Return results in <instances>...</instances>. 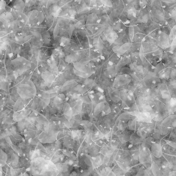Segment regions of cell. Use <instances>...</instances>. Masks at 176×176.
<instances>
[{
	"mask_svg": "<svg viewBox=\"0 0 176 176\" xmlns=\"http://www.w3.org/2000/svg\"><path fill=\"white\" fill-rule=\"evenodd\" d=\"M121 94L122 106L124 109H129L134 101L133 93L130 90L128 92H124Z\"/></svg>",
	"mask_w": 176,
	"mask_h": 176,
	"instance_id": "obj_1",
	"label": "cell"
},
{
	"mask_svg": "<svg viewBox=\"0 0 176 176\" xmlns=\"http://www.w3.org/2000/svg\"><path fill=\"white\" fill-rule=\"evenodd\" d=\"M131 79V76L127 74H121L116 76L114 80L113 87L118 89L119 87L128 85Z\"/></svg>",
	"mask_w": 176,
	"mask_h": 176,
	"instance_id": "obj_2",
	"label": "cell"
},
{
	"mask_svg": "<svg viewBox=\"0 0 176 176\" xmlns=\"http://www.w3.org/2000/svg\"><path fill=\"white\" fill-rule=\"evenodd\" d=\"M156 40L157 44L161 49L165 50L169 47V35L165 33L159 31L156 34Z\"/></svg>",
	"mask_w": 176,
	"mask_h": 176,
	"instance_id": "obj_3",
	"label": "cell"
},
{
	"mask_svg": "<svg viewBox=\"0 0 176 176\" xmlns=\"http://www.w3.org/2000/svg\"><path fill=\"white\" fill-rule=\"evenodd\" d=\"M132 46V44L130 42L124 43L121 45H117L113 48V51L117 55H123L129 50Z\"/></svg>",
	"mask_w": 176,
	"mask_h": 176,
	"instance_id": "obj_4",
	"label": "cell"
},
{
	"mask_svg": "<svg viewBox=\"0 0 176 176\" xmlns=\"http://www.w3.org/2000/svg\"><path fill=\"white\" fill-rule=\"evenodd\" d=\"M149 19V12L145 8L140 10L139 12L136 22L139 23L146 24L148 22Z\"/></svg>",
	"mask_w": 176,
	"mask_h": 176,
	"instance_id": "obj_5",
	"label": "cell"
},
{
	"mask_svg": "<svg viewBox=\"0 0 176 176\" xmlns=\"http://www.w3.org/2000/svg\"><path fill=\"white\" fill-rule=\"evenodd\" d=\"M176 115H172L166 117L163 121L161 125L162 127L170 129L172 127H176Z\"/></svg>",
	"mask_w": 176,
	"mask_h": 176,
	"instance_id": "obj_6",
	"label": "cell"
},
{
	"mask_svg": "<svg viewBox=\"0 0 176 176\" xmlns=\"http://www.w3.org/2000/svg\"><path fill=\"white\" fill-rule=\"evenodd\" d=\"M136 118L137 122L149 123H151V118L149 112L141 111L136 114Z\"/></svg>",
	"mask_w": 176,
	"mask_h": 176,
	"instance_id": "obj_7",
	"label": "cell"
},
{
	"mask_svg": "<svg viewBox=\"0 0 176 176\" xmlns=\"http://www.w3.org/2000/svg\"><path fill=\"white\" fill-rule=\"evenodd\" d=\"M109 94L111 100L118 103L121 100V92L118 89L111 87L108 90Z\"/></svg>",
	"mask_w": 176,
	"mask_h": 176,
	"instance_id": "obj_8",
	"label": "cell"
},
{
	"mask_svg": "<svg viewBox=\"0 0 176 176\" xmlns=\"http://www.w3.org/2000/svg\"><path fill=\"white\" fill-rule=\"evenodd\" d=\"M116 64L109 61L107 65V71L105 72V75L109 78H113L116 77L117 74L116 71Z\"/></svg>",
	"mask_w": 176,
	"mask_h": 176,
	"instance_id": "obj_9",
	"label": "cell"
},
{
	"mask_svg": "<svg viewBox=\"0 0 176 176\" xmlns=\"http://www.w3.org/2000/svg\"><path fill=\"white\" fill-rule=\"evenodd\" d=\"M130 71L133 72V74H142L144 73V68L141 65L138 64V62H133L129 64Z\"/></svg>",
	"mask_w": 176,
	"mask_h": 176,
	"instance_id": "obj_10",
	"label": "cell"
},
{
	"mask_svg": "<svg viewBox=\"0 0 176 176\" xmlns=\"http://www.w3.org/2000/svg\"><path fill=\"white\" fill-rule=\"evenodd\" d=\"M128 5L129 8L127 10V18L129 20L132 21L136 20L138 16L137 10L134 6L129 4Z\"/></svg>",
	"mask_w": 176,
	"mask_h": 176,
	"instance_id": "obj_11",
	"label": "cell"
},
{
	"mask_svg": "<svg viewBox=\"0 0 176 176\" xmlns=\"http://www.w3.org/2000/svg\"><path fill=\"white\" fill-rule=\"evenodd\" d=\"M129 57V56H125L122 57L118 61L117 64H116V71L117 73L121 70L122 67L125 66L129 63L130 61Z\"/></svg>",
	"mask_w": 176,
	"mask_h": 176,
	"instance_id": "obj_12",
	"label": "cell"
},
{
	"mask_svg": "<svg viewBox=\"0 0 176 176\" xmlns=\"http://www.w3.org/2000/svg\"><path fill=\"white\" fill-rule=\"evenodd\" d=\"M134 116L130 113L125 112L122 113L119 116V119L122 122L126 123L129 122L130 120L134 119Z\"/></svg>",
	"mask_w": 176,
	"mask_h": 176,
	"instance_id": "obj_13",
	"label": "cell"
},
{
	"mask_svg": "<svg viewBox=\"0 0 176 176\" xmlns=\"http://www.w3.org/2000/svg\"><path fill=\"white\" fill-rule=\"evenodd\" d=\"M42 78L45 82L49 84H50L54 81V76L50 72H43L42 74Z\"/></svg>",
	"mask_w": 176,
	"mask_h": 176,
	"instance_id": "obj_14",
	"label": "cell"
},
{
	"mask_svg": "<svg viewBox=\"0 0 176 176\" xmlns=\"http://www.w3.org/2000/svg\"><path fill=\"white\" fill-rule=\"evenodd\" d=\"M152 11L154 15L158 20L162 22H165V15L163 12L157 9H153Z\"/></svg>",
	"mask_w": 176,
	"mask_h": 176,
	"instance_id": "obj_15",
	"label": "cell"
},
{
	"mask_svg": "<svg viewBox=\"0 0 176 176\" xmlns=\"http://www.w3.org/2000/svg\"><path fill=\"white\" fill-rule=\"evenodd\" d=\"M105 105V102H100L97 104L94 110V114L95 115H97L102 113Z\"/></svg>",
	"mask_w": 176,
	"mask_h": 176,
	"instance_id": "obj_16",
	"label": "cell"
},
{
	"mask_svg": "<svg viewBox=\"0 0 176 176\" xmlns=\"http://www.w3.org/2000/svg\"><path fill=\"white\" fill-rule=\"evenodd\" d=\"M111 121L110 119L108 118L105 117L102 119L100 126H101V127H103L104 129L110 130L111 126Z\"/></svg>",
	"mask_w": 176,
	"mask_h": 176,
	"instance_id": "obj_17",
	"label": "cell"
},
{
	"mask_svg": "<svg viewBox=\"0 0 176 176\" xmlns=\"http://www.w3.org/2000/svg\"><path fill=\"white\" fill-rule=\"evenodd\" d=\"M137 121L136 118L130 120L127 124L130 130L132 131H136L137 129Z\"/></svg>",
	"mask_w": 176,
	"mask_h": 176,
	"instance_id": "obj_18",
	"label": "cell"
},
{
	"mask_svg": "<svg viewBox=\"0 0 176 176\" xmlns=\"http://www.w3.org/2000/svg\"><path fill=\"white\" fill-rule=\"evenodd\" d=\"M163 70H164V68H163V65L162 62H161L158 64L154 67V72L158 76L159 74Z\"/></svg>",
	"mask_w": 176,
	"mask_h": 176,
	"instance_id": "obj_19",
	"label": "cell"
},
{
	"mask_svg": "<svg viewBox=\"0 0 176 176\" xmlns=\"http://www.w3.org/2000/svg\"><path fill=\"white\" fill-rule=\"evenodd\" d=\"M128 33L130 40L131 42H132L135 35V29L133 25H130L128 30Z\"/></svg>",
	"mask_w": 176,
	"mask_h": 176,
	"instance_id": "obj_20",
	"label": "cell"
},
{
	"mask_svg": "<svg viewBox=\"0 0 176 176\" xmlns=\"http://www.w3.org/2000/svg\"><path fill=\"white\" fill-rule=\"evenodd\" d=\"M122 21L121 19H119L117 22L113 23L112 24V26L113 30L115 31H121L122 29Z\"/></svg>",
	"mask_w": 176,
	"mask_h": 176,
	"instance_id": "obj_21",
	"label": "cell"
},
{
	"mask_svg": "<svg viewBox=\"0 0 176 176\" xmlns=\"http://www.w3.org/2000/svg\"><path fill=\"white\" fill-rule=\"evenodd\" d=\"M128 127V125L126 123H124L121 121H119L117 126L118 130L122 131H125Z\"/></svg>",
	"mask_w": 176,
	"mask_h": 176,
	"instance_id": "obj_22",
	"label": "cell"
},
{
	"mask_svg": "<svg viewBox=\"0 0 176 176\" xmlns=\"http://www.w3.org/2000/svg\"><path fill=\"white\" fill-rule=\"evenodd\" d=\"M111 107L109 105H105L103 111H102L101 114L102 116H105L109 115L111 113Z\"/></svg>",
	"mask_w": 176,
	"mask_h": 176,
	"instance_id": "obj_23",
	"label": "cell"
},
{
	"mask_svg": "<svg viewBox=\"0 0 176 176\" xmlns=\"http://www.w3.org/2000/svg\"><path fill=\"white\" fill-rule=\"evenodd\" d=\"M176 26L175 25L173 26L171 30L169 35V41H172L176 38Z\"/></svg>",
	"mask_w": 176,
	"mask_h": 176,
	"instance_id": "obj_24",
	"label": "cell"
},
{
	"mask_svg": "<svg viewBox=\"0 0 176 176\" xmlns=\"http://www.w3.org/2000/svg\"><path fill=\"white\" fill-rule=\"evenodd\" d=\"M163 52L161 49L158 48L153 52V55L154 56H156L159 59H161L162 56Z\"/></svg>",
	"mask_w": 176,
	"mask_h": 176,
	"instance_id": "obj_25",
	"label": "cell"
},
{
	"mask_svg": "<svg viewBox=\"0 0 176 176\" xmlns=\"http://www.w3.org/2000/svg\"><path fill=\"white\" fill-rule=\"evenodd\" d=\"M129 56V57L130 59H131L133 61V62H137L139 59H140L139 53V52H137L132 53L130 55V56Z\"/></svg>",
	"mask_w": 176,
	"mask_h": 176,
	"instance_id": "obj_26",
	"label": "cell"
},
{
	"mask_svg": "<svg viewBox=\"0 0 176 176\" xmlns=\"http://www.w3.org/2000/svg\"><path fill=\"white\" fill-rule=\"evenodd\" d=\"M70 40L69 39L63 37L61 39L60 45L61 46L65 47V46L68 45L70 43Z\"/></svg>",
	"mask_w": 176,
	"mask_h": 176,
	"instance_id": "obj_27",
	"label": "cell"
},
{
	"mask_svg": "<svg viewBox=\"0 0 176 176\" xmlns=\"http://www.w3.org/2000/svg\"><path fill=\"white\" fill-rule=\"evenodd\" d=\"M139 58L141 62H143L145 58V52H144V47L141 45L140 47L139 51Z\"/></svg>",
	"mask_w": 176,
	"mask_h": 176,
	"instance_id": "obj_28",
	"label": "cell"
},
{
	"mask_svg": "<svg viewBox=\"0 0 176 176\" xmlns=\"http://www.w3.org/2000/svg\"><path fill=\"white\" fill-rule=\"evenodd\" d=\"M101 2L102 3L103 6L109 8H112L113 7V4L110 0H106L101 1Z\"/></svg>",
	"mask_w": 176,
	"mask_h": 176,
	"instance_id": "obj_29",
	"label": "cell"
},
{
	"mask_svg": "<svg viewBox=\"0 0 176 176\" xmlns=\"http://www.w3.org/2000/svg\"><path fill=\"white\" fill-rule=\"evenodd\" d=\"M119 139L121 141H124V142H126V141H127L129 140L130 137L127 134H121L118 136Z\"/></svg>",
	"mask_w": 176,
	"mask_h": 176,
	"instance_id": "obj_30",
	"label": "cell"
},
{
	"mask_svg": "<svg viewBox=\"0 0 176 176\" xmlns=\"http://www.w3.org/2000/svg\"><path fill=\"white\" fill-rule=\"evenodd\" d=\"M102 18L103 19V21H105V22L108 23L110 25H112V23H111V20H110V18L109 16L107 15H104L102 16Z\"/></svg>",
	"mask_w": 176,
	"mask_h": 176,
	"instance_id": "obj_31",
	"label": "cell"
},
{
	"mask_svg": "<svg viewBox=\"0 0 176 176\" xmlns=\"http://www.w3.org/2000/svg\"><path fill=\"white\" fill-rule=\"evenodd\" d=\"M158 130H159V131L160 132V134H167L168 133L170 132V129H168V128H165L163 127H162V128H161L160 129Z\"/></svg>",
	"mask_w": 176,
	"mask_h": 176,
	"instance_id": "obj_32",
	"label": "cell"
},
{
	"mask_svg": "<svg viewBox=\"0 0 176 176\" xmlns=\"http://www.w3.org/2000/svg\"><path fill=\"white\" fill-rule=\"evenodd\" d=\"M176 38L172 40V42L170 46V51L172 52L176 48Z\"/></svg>",
	"mask_w": 176,
	"mask_h": 176,
	"instance_id": "obj_33",
	"label": "cell"
},
{
	"mask_svg": "<svg viewBox=\"0 0 176 176\" xmlns=\"http://www.w3.org/2000/svg\"><path fill=\"white\" fill-rule=\"evenodd\" d=\"M139 3L140 8H142V9L145 8L147 6L148 2L147 1L140 0L139 1Z\"/></svg>",
	"mask_w": 176,
	"mask_h": 176,
	"instance_id": "obj_34",
	"label": "cell"
},
{
	"mask_svg": "<svg viewBox=\"0 0 176 176\" xmlns=\"http://www.w3.org/2000/svg\"><path fill=\"white\" fill-rule=\"evenodd\" d=\"M152 136L155 138L156 139H158L160 138V133L158 129H155V132L152 134Z\"/></svg>",
	"mask_w": 176,
	"mask_h": 176,
	"instance_id": "obj_35",
	"label": "cell"
},
{
	"mask_svg": "<svg viewBox=\"0 0 176 176\" xmlns=\"http://www.w3.org/2000/svg\"><path fill=\"white\" fill-rule=\"evenodd\" d=\"M59 27L58 25H57L55 27L54 31L53 32L54 37L55 39L56 37L57 36V34L59 32Z\"/></svg>",
	"mask_w": 176,
	"mask_h": 176,
	"instance_id": "obj_36",
	"label": "cell"
},
{
	"mask_svg": "<svg viewBox=\"0 0 176 176\" xmlns=\"http://www.w3.org/2000/svg\"><path fill=\"white\" fill-rule=\"evenodd\" d=\"M162 1L165 3L172 4V3H175L176 2V0H162Z\"/></svg>",
	"mask_w": 176,
	"mask_h": 176,
	"instance_id": "obj_37",
	"label": "cell"
},
{
	"mask_svg": "<svg viewBox=\"0 0 176 176\" xmlns=\"http://www.w3.org/2000/svg\"><path fill=\"white\" fill-rule=\"evenodd\" d=\"M114 106L112 108L113 109L114 112L115 113H118L119 112H120V110L119 108L116 106L115 105H114Z\"/></svg>",
	"mask_w": 176,
	"mask_h": 176,
	"instance_id": "obj_38",
	"label": "cell"
},
{
	"mask_svg": "<svg viewBox=\"0 0 176 176\" xmlns=\"http://www.w3.org/2000/svg\"><path fill=\"white\" fill-rule=\"evenodd\" d=\"M120 121V119H119V118L118 117L117 118V119H116V120L115 123V126H116V127L117 126L118 124V123H119V121Z\"/></svg>",
	"mask_w": 176,
	"mask_h": 176,
	"instance_id": "obj_39",
	"label": "cell"
},
{
	"mask_svg": "<svg viewBox=\"0 0 176 176\" xmlns=\"http://www.w3.org/2000/svg\"><path fill=\"white\" fill-rule=\"evenodd\" d=\"M133 146V145L132 144H130V145H129V146H128V148L130 149Z\"/></svg>",
	"mask_w": 176,
	"mask_h": 176,
	"instance_id": "obj_40",
	"label": "cell"
},
{
	"mask_svg": "<svg viewBox=\"0 0 176 176\" xmlns=\"http://www.w3.org/2000/svg\"><path fill=\"white\" fill-rule=\"evenodd\" d=\"M165 167H165V165H162V168L163 169H165Z\"/></svg>",
	"mask_w": 176,
	"mask_h": 176,
	"instance_id": "obj_41",
	"label": "cell"
},
{
	"mask_svg": "<svg viewBox=\"0 0 176 176\" xmlns=\"http://www.w3.org/2000/svg\"><path fill=\"white\" fill-rule=\"evenodd\" d=\"M132 156H133V157H134V156H135V153L132 154Z\"/></svg>",
	"mask_w": 176,
	"mask_h": 176,
	"instance_id": "obj_42",
	"label": "cell"
}]
</instances>
